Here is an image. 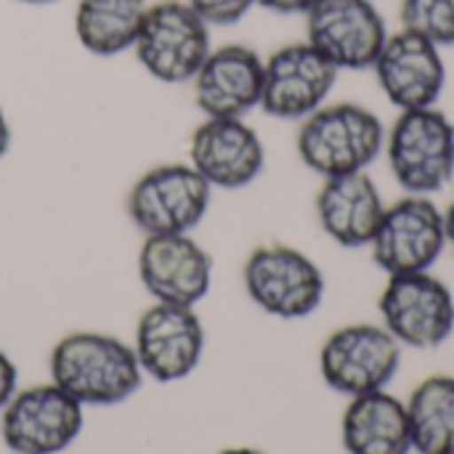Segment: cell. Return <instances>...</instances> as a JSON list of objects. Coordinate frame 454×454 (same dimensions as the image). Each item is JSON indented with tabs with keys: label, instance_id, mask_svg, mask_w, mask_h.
I'll return each instance as SVG.
<instances>
[{
	"label": "cell",
	"instance_id": "6",
	"mask_svg": "<svg viewBox=\"0 0 454 454\" xmlns=\"http://www.w3.org/2000/svg\"><path fill=\"white\" fill-rule=\"evenodd\" d=\"M213 202V186L184 162L146 170L128 192V215L146 234H189L202 223Z\"/></svg>",
	"mask_w": 454,
	"mask_h": 454
},
{
	"label": "cell",
	"instance_id": "17",
	"mask_svg": "<svg viewBox=\"0 0 454 454\" xmlns=\"http://www.w3.org/2000/svg\"><path fill=\"white\" fill-rule=\"evenodd\" d=\"M192 82L205 117H245L261 106L263 59L247 45H223L207 53Z\"/></svg>",
	"mask_w": 454,
	"mask_h": 454
},
{
	"label": "cell",
	"instance_id": "14",
	"mask_svg": "<svg viewBox=\"0 0 454 454\" xmlns=\"http://www.w3.org/2000/svg\"><path fill=\"white\" fill-rule=\"evenodd\" d=\"M372 72L380 90L399 112L436 106L447 85V67L439 45L410 29L388 35Z\"/></svg>",
	"mask_w": 454,
	"mask_h": 454
},
{
	"label": "cell",
	"instance_id": "1",
	"mask_svg": "<svg viewBox=\"0 0 454 454\" xmlns=\"http://www.w3.org/2000/svg\"><path fill=\"white\" fill-rule=\"evenodd\" d=\"M133 346L104 333H72L51 351V383L82 407H114L141 388Z\"/></svg>",
	"mask_w": 454,
	"mask_h": 454
},
{
	"label": "cell",
	"instance_id": "23",
	"mask_svg": "<svg viewBox=\"0 0 454 454\" xmlns=\"http://www.w3.org/2000/svg\"><path fill=\"white\" fill-rule=\"evenodd\" d=\"M210 27H229L245 19V13L258 5V0H186Z\"/></svg>",
	"mask_w": 454,
	"mask_h": 454
},
{
	"label": "cell",
	"instance_id": "3",
	"mask_svg": "<svg viewBox=\"0 0 454 454\" xmlns=\"http://www.w3.org/2000/svg\"><path fill=\"white\" fill-rule=\"evenodd\" d=\"M386 154L407 194L434 197L454 178V122L439 106L399 112L386 130Z\"/></svg>",
	"mask_w": 454,
	"mask_h": 454
},
{
	"label": "cell",
	"instance_id": "16",
	"mask_svg": "<svg viewBox=\"0 0 454 454\" xmlns=\"http://www.w3.org/2000/svg\"><path fill=\"white\" fill-rule=\"evenodd\" d=\"M189 165L213 189H242L266 168V146L245 117H207L189 144Z\"/></svg>",
	"mask_w": 454,
	"mask_h": 454
},
{
	"label": "cell",
	"instance_id": "22",
	"mask_svg": "<svg viewBox=\"0 0 454 454\" xmlns=\"http://www.w3.org/2000/svg\"><path fill=\"white\" fill-rule=\"evenodd\" d=\"M399 21L439 48L454 45V0H402Z\"/></svg>",
	"mask_w": 454,
	"mask_h": 454
},
{
	"label": "cell",
	"instance_id": "10",
	"mask_svg": "<svg viewBox=\"0 0 454 454\" xmlns=\"http://www.w3.org/2000/svg\"><path fill=\"white\" fill-rule=\"evenodd\" d=\"M388 35V24L372 0H317L306 13V43L338 72L372 69Z\"/></svg>",
	"mask_w": 454,
	"mask_h": 454
},
{
	"label": "cell",
	"instance_id": "20",
	"mask_svg": "<svg viewBox=\"0 0 454 454\" xmlns=\"http://www.w3.org/2000/svg\"><path fill=\"white\" fill-rule=\"evenodd\" d=\"M146 0H80L74 32L93 56H117L136 45L146 16Z\"/></svg>",
	"mask_w": 454,
	"mask_h": 454
},
{
	"label": "cell",
	"instance_id": "19",
	"mask_svg": "<svg viewBox=\"0 0 454 454\" xmlns=\"http://www.w3.org/2000/svg\"><path fill=\"white\" fill-rule=\"evenodd\" d=\"M340 436L348 454H410L407 404L388 391L354 396L343 412Z\"/></svg>",
	"mask_w": 454,
	"mask_h": 454
},
{
	"label": "cell",
	"instance_id": "13",
	"mask_svg": "<svg viewBox=\"0 0 454 454\" xmlns=\"http://www.w3.org/2000/svg\"><path fill=\"white\" fill-rule=\"evenodd\" d=\"M133 351L144 375L157 383H178L200 367L205 351L202 319L192 306L154 301L136 325Z\"/></svg>",
	"mask_w": 454,
	"mask_h": 454
},
{
	"label": "cell",
	"instance_id": "27",
	"mask_svg": "<svg viewBox=\"0 0 454 454\" xmlns=\"http://www.w3.org/2000/svg\"><path fill=\"white\" fill-rule=\"evenodd\" d=\"M444 229H447V245L454 247V200L450 202V207L444 210Z\"/></svg>",
	"mask_w": 454,
	"mask_h": 454
},
{
	"label": "cell",
	"instance_id": "9",
	"mask_svg": "<svg viewBox=\"0 0 454 454\" xmlns=\"http://www.w3.org/2000/svg\"><path fill=\"white\" fill-rule=\"evenodd\" d=\"M447 247L444 210L420 194H407L386 205L380 226L370 242L372 261L388 274L431 271Z\"/></svg>",
	"mask_w": 454,
	"mask_h": 454
},
{
	"label": "cell",
	"instance_id": "21",
	"mask_svg": "<svg viewBox=\"0 0 454 454\" xmlns=\"http://www.w3.org/2000/svg\"><path fill=\"white\" fill-rule=\"evenodd\" d=\"M407 404L412 452L454 454V378L431 375L412 394Z\"/></svg>",
	"mask_w": 454,
	"mask_h": 454
},
{
	"label": "cell",
	"instance_id": "18",
	"mask_svg": "<svg viewBox=\"0 0 454 454\" xmlns=\"http://www.w3.org/2000/svg\"><path fill=\"white\" fill-rule=\"evenodd\" d=\"M314 207L322 231L340 247H370L386 213L383 194L367 170L325 178Z\"/></svg>",
	"mask_w": 454,
	"mask_h": 454
},
{
	"label": "cell",
	"instance_id": "29",
	"mask_svg": "<svg viewBox=\"0 0 454 454\" xmlns=\"http://www.w3.org/2000/svg\"><path fill=\"white\" fill-rule=\"evenodd\" d=\"M21 3H29V5H45V3H56V0H21Z\"/></svg>",
	"mask_w": 454,
	"mask_h": 454
},
{
	"label": "cell",
	"instance_id": "2",
	"mask_svg": "<svg viewBox=\"0 0 454 454\" xmlns=\"http://www.w3.org/2000/svg\"><path fill=\"white\" fill-rule=\"evenodd\" d=\"M295 146L303 165L322 178L362 173L386 149V128L362 104H325L301 120Z\"/></svg>",
	"mask_w": 454,
	"mask_h": 454
},
{
	"label": "cell",
	"instance_id": "12",
	"mask_svg": "<svg viewBox=\"0 0 454 454\" xmlns=\"http://www.w3.org/2000/svg\"><path fill=\"white\" fill-rule=\"evenodd\" d=\"M338 74L306 40L282 45L263 61L261 109L277 120H306L327 104Z\"/></svg>",
	"mask_w": 454,
	"mask_h": 454
},
{
	"label": "cell",
	"instance_id": "7",
	"mask_svg": "<svg viewBox=\"0 0 454 454\" xmlns=\"http://www.w3.org/2000/svg\"><path fill=\"white\" fill-rule=\"evenodd\" d=\"M402 367V343L383 327L356 322L338 327L319 351L325 383L346 396L386 391Z\"/></svg>",
	"mask_w": 454,
	"mask_h": 454
},
{
	"label": "cell",
	"instance_id": "4",
	"mask_svg": "<svg viewBox=\"0 0 454 454\" xmlns=\"http://www.w3.org/2000/svg\"><path fill=\"white\" fill-rule=\"evenodd\" d=\"M250 301L277 319H306L325 301L322 269L298 247L266 242L255 247L242 269Z\"/></svg>",
	"mask_w": 454,
	"mask_h": 454
},
{
	"label": "cell",
	"instance_id": "5",
	"mask_svg": "<svg viewBox=\"0 0 454 454\" xmlns=\"http://www.w3.org/2000/svg\"><path fill=\"white\" fill-rule=\"evenodd\" d=\"M133 51L141 67L160 82H189L213 51L210 24L189 3H154L146 8Z\"/></svg>",
	"mask_w": 454,
	"mask_h": 454
},
{
	"label": "cell",
	"instance_id": "24",
	"mask_svg": "<svg viewBox=\"0 0 454 454\" xmlns=\"http://www.w3.org/2000/svg\"><path fill=\"white\" fill-rule=\"evenodd\" d=\"M19 391V370L5 351H0V412Z\"/></svg>",
	"mask_w": 454,
	"mask_h": 454
},
{
	"label": "cell",
	"instance_id": "8",
	"mask_svg": "<svg viewBox=\"0 0 454 454\" xmlns=\"http://www.w3.org/2000/svg\"><path fill=\"white\" fill-rule=\"evenodd\" d=\"M85 407L56 383L29 386L3 407L0 436L13 454H59L85 426Z\"/></svg>",
	"mask_w": 454,
	"mask_h": 454
},
{
	"label": "cell",
	"instance_id": "26",
	"mask_svg": "<svg viewBox=\"0 0 454 454\" xmlns=\"http://www.w3.org/2000/svg\"><path fill=\"white\" fill-rule=\"evenodd\" d=\"M8 146H11V125H8V120H5V114H3V109H0V160L5 157Z\"/></svg>",
	"mask_w": 454,
	"mask_h": 454
},
{
	"label": "cell",
	"instance_id": "28",
	"mask_svg": "<svg viewBox=\"0 0 454 454\" xmlns=\"http://www.w3.org/2000/svg\"><path fill=\"white\" fill-rule=\"evenodd\" d=\"M215 454H263L261 450H253V447H229V450H221Z\"/></svg>",
	"mask_w": 454,
	"mask_h": 454
},
{
	"label": "cell",
	"instance_id": "25",
	"mask_svg": "<svg viewBox=\"0 0 454 454\" xmlns=\"http://www.w3.org/2000/svg\"><path fill=\"white\" fill-rule=\"evenodd\" d=\"M317 0H258V5H263L266 11H274V13H309L311 5Z\"/></svg>",
	"mask_w": 454,
	"mask_h": 454
},
{
	"label": "cell",
	"instance_id": "11",
	"mask_svg": "<svg viewBox=\"0 0 454 454\" xmlns=\"http://www.w3.org/2000/svg\"><path fill=\"white\" fill-rule=\"evenodd\" d=\"M383 327L410 348H439L454 333L452 290L431 271L391 277L380 295Z\"/></svg>",
	"mask_w": 454,
	"mask_h": 454
},
{
	"label": "cell",
	"instance_id": "15",
	"mask_svg": "<svg viewBox=\"0 0 454 454\" xmlns=\"http://www.w3.org/2000/svg\"><path fill=\"white\" fill-rule=\"evenodd\" d=\"M138 277L157 303L197 306L213 285V255L189 234L146 237L138 253Z\"/></svg>",
	"mask_w": 454,
	"mask_h": 454
}]
</instances>
